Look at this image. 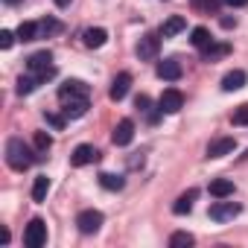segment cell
Wrapping results in <instances>:
<instances>
[{
  "label": "cell",
  "instance_id": "obj_1",
  "mask_svg": "<svg viewBox=\"0 0 248 248\" xmlns=\"http://www.w3.org/2000/svg\"><path fill=\"white\" fill-rule=\"evenodd\" d=\"M38 158H41V155H35V152L21 140V138H9V143H6V164H9L15 172L30 170Z\"/></svg>",
  "mask_w": 248,
  "mask_h": 248
},
{
  "label": "cell",
  "instance_id": "obj_2",
  "mask_svg": "<svg viewBox=\"0 0 248 248\" xmlns=\"http://www.w3.org/2000/svg\"><path fill=\"white\" fill-rule=\"evenodd\" d=\"M47 242V225H44V219H30V225H27V231H24V245L27 248H41Z\"/></svg>",
  "mask_w": 248,
  "mask_h": 248
},
{
  "label": "cell",
  "instance_id": "obj_3",
  "mask_svg": "<svg viewBox=\"0 0 248 248\" xmlns=\"http://www.w3.org/2000/svg\"><path fill=\"white\" fill-rule=\"evenodd\" d=\"M181 105H184V93H181L178 88H167V91L161 93V99H158L161 114H178Z\"/></svg>",
  "mask_w": 248,
  "mask_h": 248
},
{
  "label": "cell",
  "instance_id": "obj_4",
  "mask_svg": "<svg viewBox=\"0 0 248 248\" xmlns=\"http://www.w3.org/2000/svg\"><path fill=\"white\" fill-rule=\"evenodd\" d=\"M102 222H105V216L99 213V210H82L79 216H76V225H79V231L82 233H96L99 228H102Z\"/></svg>",
  "mask_w": 248,
  "mask_h": 248
},
{
  "label": "cell",
  "instance_id": "obj_5",
  "mask_svg": "<svg viewBox=\"0 0 248 248\" xmlns=\"http://www.w3.org/2000/svg\"><path fill=\"white\" fill-rule=\"evenodd\" d=\"M91 93V88L82 82V79H67L62 88H59V99L62 102H67V99H82V96H88Z\"/></svg>",
  "mask_w": 248,
  "mask_h": 248
},
{
  "label": "cell",
  "instance_id": "obj_6",
  "mask_svg": "<svg viewBox=\"0 0 248 248\" xmlns=\"http://www.w3.org/2000/svg\"><path fill=\"white\" fill-rule=\"evenodd\" d=\"M239 210H242V207H239L236 202H216V204H210V213H207V216H210L213 222H231L233 216H239Z\"/></svg>",
  "mask_w": 248,
  "mask_h": 248
},
{
  "label": "cell",
  "instance_id": "obj_7",
  "mask_svg": "<svg viewBox=\"0 0 248 248\" xmlns=\"http://www.w3.org/2000/svg\"><path fill=\"white\" fill-rule=\"evenodd\" d=\"M96 161H99V149L91 146V143L76 146L73 155H70V164H73V167H88V164H96Z\"/></svg>",
  "mask_w": 248,
  "mask_h": 248
},
{
  "label": "cell",
  "instance_id": "obj_8",
  "mask_svg": "<svg viewBox=\"0 0 248 248\" xmlns=\"http://www.w3.org/2000/svg\"><path fill=\"white\" fill-rule=\"evenodd\" d=\"M111 140H114V146H129L135 140V123L132 120H120L114 126V132H111Z\"/></svg>",
  "mask_w": 248,
  "mask_h": 248
},
{
  "label": "cell",
  "instance_id": "obj_9",
  "mask_svg": "<svg viewBox=\"0 0 248 248\" xmlns=\"http://www.w3.org/2000/svg\"><path fill=\"white\" fill-rule=\"evenodd\" d=\"M158 53H161V38L158 35H143L140 44H138V59L152 62V59H158Z\"/></svg>",
  "mask_w": 248,
  "mask_h": 248
},
{
  "label": "cell",
  "instance_id": "obj_10",
  "mask_svg": "<svg viewBox=\"0 0 248 248\" xmlns=\"http://www.w3.org/2000/svg\"><path fill=\"white\" fill-rule=\"evenodd\" d=\"M236 149V138H216L207 143V158H225Z\"/></svg>",
  "mask_w": 248,
  "mask_h": 248
},
{
  "label": "cell",
  "instance_id": "obj_11",
  "mask_svg": "<svg viewBox=\"0 0 248 248\" xmlns=\"http://www.w3.org/2000/svg\"><path fill=\"white\" fill-rule=\"evenodd\" d=\"M129 88H132V73H126V70H123V73H117V76H114V82H111V91H108V96H111L114 102H120L123 96L129 93Z\"/></svg>",
  "mask_w": 248,
  "mask_h": 248
},
{
  "label": "cell",
  "instance_id": "obj_12",
  "mask_svg": "<svg viewBox=\"0 0 248 248\" xmlns=\"http://www.w3.org/2000/svg\"><path fill=\"white\" fill-rule=\"evenodd\" d=\"M181 73H184V70H181V62H178V59H167V62L158 64V76H161L164 82H178Z\"/></svg>",
  "mask_w": 248,
  "mask_h": 248
},
{
  "label": "cell",
  "instance_id": "obj_13",
  "mask_svg": "<svg viewBox=\"0 0 248 248\" xmlns=\"http://www.w3.org/2000/svg\"><path fill=\"white\" fill-rule=\"evenodd\" d=\"M27 67H30V73L50 70V67H53V53H50V50H41V53L30 56V59H27Z\"/></svg>",
  "mask_w": 248,
  "mask_h": 248
},
{
  "label": "cell",
  "instance_id": "obj_14",
  "mask_svg": "<svg viewBox=\"0 0 248 248\" xmlns=\"http://www.w3.org/2000/svg\"><path fill=\"white\" fill-rule=\"evenodd\" d=\"M184 30H187V18H181V15H172V18H167L161 24V35L164 38H172V35H178Z\"/></svg>",
  "mask_w": 248,
  "mask_h": 248
},
{
  "label": "cell",
  "instance_id": "obj_15",
  "mask_svg": "<svg viewBox=\"0 0 248 248\" xmlns=\"http://www.w3.org/2000/svg\"><path fill=\"white\" fill-rule=\"evenodd\" d=\"M82 38H85V47L99 50V47L108 41V32H105L102 27H91V30H85V32H82Z\"/></svg>",
  "mask_w": 248,
  "mask_h": 248
},
{
  "label": "cell",
  "instance_id": "obj_16",
  "mask_svg": "<svg viewBox=\"0 0 248 248\" xmlns=\"http://www.w3.org/2000/svg\"><path fill=\"white\" fill-rule=\"evenodd\" d=\"M88 96H82V99H67L64 102V117L67 120H79V117H85L88 114Z\"/></svg>",
  "mask_w": 248,
  "mask_h": 248
},
{
  "label": "cell",
  "instance_id": "obj_17",
  "mask_svg": "<svg viewBox=\"0 0 248 248\" xmlns=\"http://www.w3.org/2000/svg\"><path fill=\"white\" fill-rule=\"evenodd\" d=\"M248 82V76H245V70H231V73H225L222 76V91H239L242 85Z\"/></svg>",
  "mask_w": 248,
  "mask_h": 248
},
{
  "label": "cell",
  "instance_id": "obj_18",
  "mask_svg": "<svg viewBox=\"0 0 248 248\" xmlns=\"http://www.w3.org/2000/svg\"><path fill=\"white\" fill-rule=\"evenodd\" d=\"M210 196H216V199L233 196V181H231V178H216V181H210Z\"/></svg>",
  "mask_w": 248,
  "mask_h": 248
},
{
  "label": "cell",
  "instance_id": "obj_19",
  "mask_svg": "<svg viewBox=\"0 0 248 248\" xmlns=\"http://www.w3.org/2000/svg\"><path fill=\"white\" fill-rule=\"evenodd\" d=\"M196 196H199V190H187L184 196H178V202L172 204V213H178V216L190 213V210H193V202H196Z\"/></svg>",
  "mask_w": 248,
  "mask_h": 248
},
{
  "label": "cell",
  "instance_id": "obj_20",
  "mask_svg": "<svg viewBox=\"0 0 248 248\" xmlns=\"http://www.w3.org/2000/svg\"><path fill=\"white\" fill-rule=\"evenodd\" d=\"M231 53V44H207L204 47V62H216V59H222V56H228Z\"/></svg>",
  "mask_w": 248,
  "mask_h": 248
},
{
  "label": "cell",
  "instance_id": "obj_21",
  "mask_svg": "<svg viewBox=\"0 0 248 248\" xmlns=\"http://www.w3.org/2000/svg\"><path fill=\"white\" fill-rule=\"evenodd\" d=\"M47 193H50V178L47 175H38L35 184H32V202H44Z\"/></svg>",
  "mask_w": 248,
  "mask_h": 248
},
{
  "label": "cell",
  "instance_id": "obj_22",
  "mask_svg": "<svg viewBox=\"0 0 248 248\" xmlns=\"http://www.w3.org/2000/svg\"><path fill=\"white\" fill-rule=\"evenodd\" d=\"M38 85H41V79H38L35 73H30V76H21V79H18V93H21V96H27V93H32Z\"/></svg>",
  "mask_w": 248,
  "mask_h": 248
},
{
  "label": "cell",
  "instance_id": "obj_23",
  "mask_svg": "<svg viewBox=\"0 0 248 248\" xmlns=\"http://www.w3.org/2000/svg\"><path fill=\"white\" fill-rule=\"evenodd\" d=\"M190 41H193V47L204 50V47H207V44H210L213 38H210V30H207V27H196V30H193V38H190Z\"/></svg>",
  "mask_w": 248,
  "mask_h": 248
},
{
  "label": "cell",
  "instance_id": "obj_24",
  "mask_svg": "<svg viewBox=\"0 0 248 248\" xmlns=\"http://www.w3.org/2000/svg\"><path fill=\"white\" fill-rule=\"evenodd\" d=\"M18 38H21V41H35V38H38V24L24 21V24L18 27Z\"/></svg>",
  "mask_w": 248,
  "mask_h": 248
},
{
  "label": "cell",
  "instance_id": "obj_25",
  "mask_svg": "<svg viewBox=\"0 0 248 248\" xmlns=\"http://www.w3.org/2000/svg\"><path fill=\"white\" fill-rule=\"evenodd\" d=\"M50 149H53V138H50L47 132H35V152H38V155L44 158V155H47Z\"/></svg>",
  "mask_w": 248,
  "mask_h": 248
},
{
  "label": "cell",
  "instance_id": "obj_26",
  "mask_svg": "<svg viewBox=\"0 0 248 248\" xmlns=\"http://www.w3.org/2000/svg\"><path fill=\"white\" fill-rule=\"evenodd\" d=\"M99 184H102L105 190H123V184H126V181H123V175H111V172H102V175H99Z\"/></svg>",
  "mask_w": 248,
  "mask_h": 248
},
{
  "label": "cell",
  "instance_id": "obj_27",
  "mask_svg": "<svg viewBox=\"0 0 248 248\" xmlns=\"http://www.w3.org/2000/svg\"><path fill=\"white\" fill-rule=\"evenodd\" d=\"M193 242H196V236L187 233V231H178V233L170 236V245H172V248H184V245H193Z\"/></svg>",
  "mask_w": 248,
  "mask_h": 248
},
{
  "label": "cell",
  "instance_id": "obj_28",
  "mask_svg": "<svg viewBox=\"0 0 248 248\" xmlns=\"http://www.w3.org/2000/svg\"><path fill=\"white\" fill-rule=\"evenodd\" d=\"M190 3H193V9H199V12L216 15V9H219V3H222V0H190Z\"/></svg>",
  "mask_w": 248,
  "mask_h": 248
},
{
  "label": "cell",
  "instance_id": "obj_29",
  "mask_svg": "<svg viewBox=\"0 0 248 248\" xmlns=\"http://www.w3.org/2000/svg\"><path fill=\"white\" fill-rule=\"evenodd\" d=\"M231 123H233V126H248V102H242L239 108H233Z\"/></svg>",
  "mask_w": 248,
  "mask_h": 248
},
{
  "label": "cell",
  "instance_id": "obj_30",
  "mask_svg": "<svg viewBox=\"0 0 248 248\" xmlns=\"http://www.w3.org/2000/svg\"><path fill=\"white\" fill-rule=\"evenodd\" d=\"M44 120L50 123L56 132H62V129L67 126V117H64V114H53V111H47V114H44Z\"/></svg>",
  "mask_w": 248,
  "mask_h": 248
},
{
  "label": "cell",
  "instance_id": "obj_31",
  "mask_svg": "<svg viewBox=\"0 0 248 248\" xmlns=\"http://www.w3.org/2000/svg\"><path fill=\"white\" fill-rule=\"evenodd\" d=\"M59 30H62V24L53 21V18H47V21L38 24V35H41V32H44V35H53V32H59Z\"/></svg>",
  "mask_w": 248,
  "mask_h": 248
},
{
  "label": "cell",
  "instance_id": "obj_32",
  "mask_svg": "<svg viewBox=\"0 0 248 248\" xmlns=\"http://www.w3.org/2000/svg\"><path fill=\"white\" fill-rule=\"evenodd\" d=\"M15 38H18V32H9V30H0V47H3V50H9V47L15 44Z\"/></svg>",
  "mask_w": 248,
  "mask_h": 248
},
{
  "label": "cell",
  "instance_id": "obj_33",
  "mask_svg": "<svg viewBox=\"0 0 248 248\" xmlns=\"http://www.w3.org/2000/svg\"><path fill=\"white\" fill-rule=\"evenodd\" d=\"M135 105H138L140 111H149V96H146V93H140V96L135 99Z\"/></svg>",
  "mask_w": 248,
  "mask_h": 248
},
{
  "label": "cell",
  "instance_id": "obj_34",
  "mask_svg": "<svg viewBox=\"0 0 248 248\" xmlns=\"http://www.w3.org/2000/svg\"><path fill=\"white\" fill-rule=\"evenodd\" d=\"M222 3H228V6H233V9H239V6H248V0H222Z\"/></svg>",
  "mask_w": 248,
  "mask_h": 248
},
{
  "label": "cell",
  "instance_id": "obj_35",
  "mask_svg": "<svg viewBox=\"0 0 248 248\" xmlns=\"http://www.w3.org/2000/svg\"><path fill=\"white\" fill-rule=\"evenodd\" d=\"M222 27L231 30V27H236V21H233V18H222Z\"/></svg>",
  "mask_w": 248,
  "mask_h": 248
},
{
  "label": "cell",
  "instance_id": "obj_36",
  "mask_svg": "<svg viewBox=\"0 0 248 248\" xmlns=\"http://www.w3.org/2000/svg\"><path fill=\"white\" fill-rule=\"evenodd\" d=\"M53 3H56L59 9H64V6H70V3H73V0H53Z\"/></svg>",
  "mask_w": 248,
  "mask_h": 248
},
{
  "label": "cell",
  "instance_id": "obj_37",
  "mask_svg": "<svg viewBox=\"0 0 248 248\" xmlns=\"http://www.w3.org/2000/svg\"><path fill=\"white\" fill-rule=\"evenodd\" d=\"M6 3H18V0H6Z\"/></svg>",
  "mask_w": 248,
  "mask_h": 248
}]
</instances>
